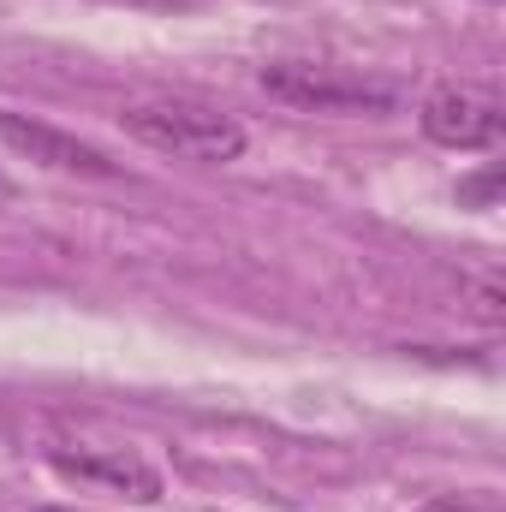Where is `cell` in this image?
Segmentation results:
<instances>
[{"label": "cell", "instance_id": "10", "mask_svg": "<svg viewBox=\"0 0 506 512\" xmlns=\"http://www.w3.org/2000/svg\"><path fill=\"white\" fill-rule=\"evenodd\" d=\"M42 512H60V507H42Z\"/></svg>", "mask_w": 506, "mask_h": 512}, {"label": "cell", "instance_id": "1", "mask_svg": "<svg viewBox=\"0 0 506 512\" xmlns=\"http://www.w3.org/2000/svg\"><path fill=\"white\" fill-rule=\"evenodd\" d=\"M120 126H126V137L161 149V155L203 161V167H227L245 155V126L203 102H131V108H120Z\"/></svg>", "mask_w": 506, "mask_h": 512}, {"label": "cell", "instance_id": "6", "mask_svg": "<svg viewBox=\"0 0 506 512\" xmlns=\"http://www.w3.org/2000/svg\"><path fill=\"white\" fill-rule=\"evenodd\" d=\"M417 512H501V501L495 495H435L429 507H417Z\"/></svg>", "mask_w": 506, "mask_h": 512}, {"label": "cell", "instance_id": "5", "mask_svg": "<svg viewBox=\"0 0 506 512\" xmlns=\"http://www.w3.org/2000/svg\"><path fill=\"white\" fill-rule=\"evenodd\" d=\"M48 465H54V477H66V483H78V489H102V495H126V501H161L167 495V483H161V471L143 459V453H131V447H54L48 453Z\"/></svg>", "mask_w": 506, "mask_h": 512}, {"label": "cell", "instance_id": "8", "mask_svg": "<svg viewBox=\"0 0 506 512\" xmlns=\"http://www.w3.org/2000/svg\"><path fill=\"white\" fill-rule=\"evenodd\" d=\"M126 6H149V12H173V6H185V0H126Z\"/></svg>", "mask_w": 506, "mask_h": 512}, {"label": "cell", "instance_id": "2", "mask_svg": "<svg viewBox=\"0 0 506 512\" xmlns=\"http://www.w3.org/2000/svg\"><path fill=\"white\" fill-rule=\"evenodd\" d=\"M262 90L298 114H387L393 90L352 72V66H322V60H268Z\"/></svg>", "mask_w": 506, "mask_h": 512}, {"label": "cell", "instance_id": "9", "mask_svg": "<svg viewBox=\"0 0 506 512\" xmlns=\"http://www.w3.org/2000/svg\"><path fill=\"white\" fill-rule=\"evenodd\" d=\"M12 197H18V185H12V179L0 173V203H12Z\"/></svg>", "mask_w": 506, "mask_h": 512}, {"label": "cell", "instance_id": "4", "mask_svg": "<svg viewBox=\"0 0 506 512\" xmlns=\"http://www.w3.org/2000/svg\"><path fill=\"white\" fill-rule=\"evenodd\" d=\"M417 126H423L429 143H441V149H495L501 131H506V114H501V102H495L489 90L441 84V90L423 96Z\"/></svg>", "mask_w": 506, "mask_h": 512}, {"label": "cell", "instance_id": "7", "mask_svg": "<svg viewBox=\"0 0 506 512\" xmlns=\"http://www.w3.org/2000/svg\"><path fill=\"white\" fill-rule=\"evenodd\" d=\"M477 310H483L489 322H501V316H506V310H501V286H483V292H477Z\"/></svg>", "mask_w": 506, "mask_h": 512}, {"label": "cell", "instance_id": "3", "mask_svg": "<svg viewBox=\"0 0 506 512\" xmlns=\"http://www.w3.org/2000/svg\"><path fill=\"white\" fill-rule=\"evenodd\" d=\"M0 143L48 173H78V179H120V161L96 143H84L78 131H60L48 120H30V114H12L0 108Z\"/></svg>", "mask_w": 506, "mask_h": 512}]
</instances>
